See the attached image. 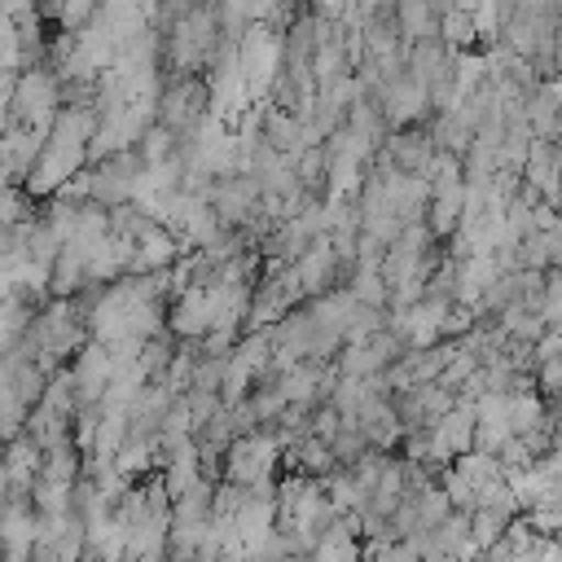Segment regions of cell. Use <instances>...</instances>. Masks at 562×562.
<instances>
[{"instance_id":"cell-1","label":"cell","mask_w":562,"mask_h":562,"mask_svg":"<svg viewBox=\"0 0 562 562\" xmlns=\"http://www.w3.org/2000/svg\"><path fill=\"white\" fill-rule=\"evenodd\" d=\"M285 448H281V439L272 435V430H250V435H241L233 448H228V457H224V479L220 483H233V487H241V492H250V487H263V483H272V470H277V457H281Z\"/></svg>"},{"instance_id":"cell-2","label":"cell","mask_w":562,"mask_h":562,"mask_svg":"<svg viewBox=\"0 0 562 562\" xmlns=\"http://www.w3.org/2000/svg\"><path fill=\"white\" fill-rule=\"evenodd\" d=\"M206 202L215 206V215L224 220V228H237V233H246L259 220V211H263V193H259L255 176H241V171L215 180Z\"/></svg>"},{"instance_id":"cell-3","label":"cell","mask_w":562,"mask_h":562,"mask_svg":"<svg viewBox=\"0 0 562 562\" xmlns=\"http://www.w3.org/2000/svg\"><path fill=\"white\" fill-rule=\"evenodd\" d=\"M378 162H391L395 171L404 176H417V180H430L435 176V162H439V145L426 127H408V132H391L386 145L378 149Z\"/></svg>"},{"instance_id":"cell-4","label":"cell","mask_w":562,"mask_h":562,"mask_svg":"<svg viewBox=\"0 0 562 562\" xmlns=\"http://www.w3.org/2000/svg\"><path fill=\"white\" fill-rule=\"evenodd\" d=\"M70 378H75V395H79V408H97V404L105 400L110 382H114V356H110V347L92 338V342H88V347L75 356V364H70Z\"/></svg>"},{"instance_id":"cell-5","label":"cell","mask_w":562,"mask_h":562,"mask_svg":"<svg viewBox=\"0 0 562 562\" xmlns=\"http://www.w3.org/2000/svg\"><path fill=\"white\" fill-rule=\"evenodd\" d=\"M522 180L544 198V202H562V149L553 140H531V154H527V167H522Z\"/></svg>"},{"instance_id":"cell-6","label":"cell","mask_w":562,"mask_h":562,"mask_svg":"<svg viewBox=\"0 0 562 562\" xmlns=\"http://www.w3.org/2000/svg\"><path fill=\"white\" fill-rule=\"evenodd\" d=\"M395 22H400V40L413 48V44H426V40H443V4H426V0H408V4H395Z\"/></svg>"},{"instance_id":"cell-7","label":"cell","mask_w":562,"mask_h":562,"mask_svg":"<svg viewBox=\"0 0 562 562\" xmlns=\"http://www.w3.org/2000/svg\"><path fill=\"white\" fill-rule=\"evenodd\" d=\"M558 114H562V75L558 79H540V88L527 97V123H531V132L540 140H553Z\"/></svg>"},{"instance_id":"cell-8","label":"cell","mask_w":562,"mask_h":562,"mask_svg":"<svg viewBox=\"0 0 562 562\" xmlns=\"http://www.w3.org/2000/svg\"><path fill=\"white\" fill-rule=\"evenodd\" d=\"M435 435L452 448V457L474 452V435H479V408H474V400H457V408L435 426Z\"/></svg>"},{"instance_id":"cell-9","label":"cell","mask_w":562,"mask_h":562,"mask_svg":"<svg viewBox=\"0 0 562 562\" xmlns=\"http://www.w3.org/2000/svg\"><path fill=\"white\" fill-rule=\"evenodd\" d=\"M417 509H422V531H435L448 514H452V496L443 483H430L422 496H417Z\"/></svg>"},{"instance_id":"cell-10","label":"cell","mask_w":562,"mask_h":562,"mask_svg":"<svg viewBox=\"0 0 562 562\" xmlns=\"http://www.w3.org/2000/svg\"><path fill=\"white\" fill-rule=\"evenodd\" d=\"M285 562H316L312 553H294V558H285Z\"/></svg>"}]
</instances>
